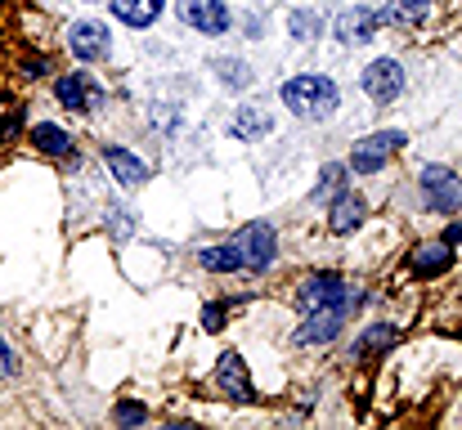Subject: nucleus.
<instances>
[{
  "label": "nucleus",
  "instance_id": "1",
  "mask_svg": "<svg viewBox=\"0 0 462 430\" xmlns=\"http://www.w3.org/2000/svg\"><path fill=\"white\" fill-rule=\"evenodd\" d=\"M283 104L301 117V122H328L337 113V86L319 72H306V77H292L283 86Z\"/></svg>",
  "mask_w": 462,
  "mask_h": 430
},
{
  "label": "nucleus",
  "instance_id": "2",
  "mask_svg": "<svg viewBox=\"0 0 462 430\" xmlns=\"http://www.w3.org/2000/svg\"><path fill=\"white\" fill-rule=\"evenodd\" d=\"M54 99L68 113H95V108H104V86L95 81V72H63L54 81Z\"/></svg>",
  "mask_w": 462,
  "mask_h": 430
},
{
  "label": "nucleus",
  "instance_id": "3",
  "mask_svg": "<svg viewBox=\"0 0 462 430\" xmlns=\"http://www.w3.org/2000/svg\"><path fill=\"white\" fill-rule=\"evenodd\" d=\"M234 247H238V256H243V270H270L274 265V256H279V233L270 229V224H243L238 229V238H234Z\"/></svg>",
  "mask_w": 462,
  "mask_h": 430
},
{
  "label": "nucleus",
  "instance_id": "4",
  "mask_svg": "<svg viewBox=\"0 0 462 430\" xmlns=\"http://www.w3.org/2000/svg\"><path fill=\"white\" fill-rule=\"evenodd\" d=\"M68 50H72L81 63H104L108 50H113V32H108V23H99V18H81V23H72V27H68Z\"/></svg>",
  "mask_w": 462,
  "mask_h": 430
},
{
  "label": "nucleus",
  "instance_id": "5",
  "mask_svg": "<svg viewBox=\"0 0 462 430\" xmlns=\"http://www.w3.org/2000/svg\"><path fill=\"white\" fill-rule=\"evenodd\" d=\"M418 184H422V197H427L431 211L454 215V211L462 206V184H458V175H454L449 166H427Z\"/></svg>",
  "mask_w": 462,
  "mask_h": 430
},
{
  "label": "nucleus",
  "instance_id": "6",
  "mask_svg": "<svg viewBox=\"0 0 462 430\" xmlns=\"http://www.w3.org/2000/svg\"><path fill=\"white\" fill-rule=\"evenodd\" d=\"M359 296H355V287L346 283V279H337V274H310L301 291H297V305L301 309H323V305H355Z\"/></svg>",
  "mask_w": 462,
  "mask_h": 430
},
{
  "label": "nucleus",
  "instance_id": "7",
  "mask_svg": "<svg viewBox=\"0 0 462 430\" xmlns=\"http://www.w3.org/2000/svg\"><path fill=\"white\" fill-rule=\"evenodd\" d=\"M400 148H404V131L368 135V140L355 143V152H350V170H359V175H377V170L386 166V157H391V152H400Z\"/></svg>",
  "mask_w": 462,
  "mask_h": 430
},
{
  "label": "nucleus",
  "instance_id": "8",
  "mask_svg": "<svg viewBox=\"0 0 462 430\" xmlns=\"http://www.w3.org/2000/svg\"><path fill=\"white\" fill-rule=\"evenodd\" d=\"M180 18H184V27H193L202 36H225L234 23L225 0H180Z\"/></svg>",
  "mask_w": 462,
  "mask_h": 430
},
{
  "label": "nucleus",
  "instance_id": "9",
  "mask_svg": "<svg viewBox=\"0 0 462 430\" xmlns=\"http://www.w3.org/2000/svg\"><path fill=\"white\" fill-rule=\"evenodd\" d=\"M350 309H355V305H323V309H306L310 318L297 327V345H328V341L341 332V323L350 318Z\"/></svg>",
  "mask_w": 462,
  "mask_h": 430
},
{
  "label": "nucleus",
  "instance_id": "10",
  "mask_svg": "<svg viewBox=\"0 0 462 430\" xmlns=\"http://www.w3.org/2000/svg\"><path fill=\"white\" fill-rule=\"evenodd\" d=\"M400 90H404V72H400L395 59H373V63L364 68V95H368L373 104H395Z\"/></svg>",
  "mask_w": 462,
  "mask_h": 430
},
{
  "label": "nucleus",
  "instance_id": "11",
  "mask_svg": "<svg viewBox=\"0 0 462 430\" xmlns=\"http://www.w3.org/2000/svg\"><path fill=\"white\" fill-rule=\"evenodd\" d=\"M216 386H220L229 399H238V404H252V399H256L252 377H247V363H243L238 350H225V354L216 359Z\"/></svg>",
  "mask_w": 462,
  "mask_h": 430
},
{
  "label": "nucleus",
  "instance_id": "12",
  "mask_svg": "<svg viewBox=\"0 0 462 430\" xmlns=\"http://www.w3.org/2000/svg\"><path fill=\"white\" fill-rule=\"evenodd\" d=\"M377 23H382V14H377V9L355 5V9H346V14L337 18V41H341V45H364V41H373Z\"/></svg>",
  "mask_w": 462,
  "mask_h": 430
},
{
  "label": "nucleus",
  "instance_id": "13",
  "mask_svg": "<svg viewBox=\"0 0 462 430\" xmlns=\"http://www.w3.org/2000/svg\"><path fill=\"white\" fill-rule=\"evenodd\" d=\"M104 161H108V170H113V179H117L122 188H140V184L149 179V166H144L135 152L117 148V143H108V148H104Z\"/></svg>",
  "mask_w": 462,
  "mask_h": 430
},
{
  "label": "nucleus",
  "instance_id": "14",
  "mask_svg": "<svg viewBox=\"0 0 462 430\" xmlns=\"http://www.w3.org/2000/svg\"><path fill=\"white\" fill-rule=\"evenodd\" d=\"M364 215H368V206H364V197L359 193H337L332 197V215H328V229L332 233H355L359 224H364Z\"/></svg>",
  "mask_w": 462,
  "mask_h": 430
},
{
  "label": "nucleus",
  "instance_id": "15",
  "mask_svg": "<svg viewBox=\"0 0 462 430\" xmlns=\"http://www.w3.org/2000/svg\"><path fill=\"white\" fill-rule=\"evenodd\" d=\"M270 126H274V122H270V113H265V108H256V104H247V108H238V113H234V122H229V135L247 143V140H261Z\"/></svg>",
  "mask_w": 462,
  "mask_h": 430
},
{
  "label": "nucleus",
  "instance_id": "16",
  "mask_svg": "<svg viewBox=\"0 0 462 430\" xmlns=\"http://www.w3.org/2000/svg\"><path fill=\"white\" fill-rule=\"evenodd\" d=\"M108 5L126 27H153L162 14V0H108Z\"/></svg>",
  "mask_w": 462,
  "mask_h": 430
},
{
  "label": "nucleus",
  "instance_id": "17",
  "mask_svg": "<svg viewBox=\"0 0 462 430\" xmlns=\"http://www.w3.org/2000/svg\"><path fill=\"white\" fill-rule=\"evenodd\" d=\"M32 143H36L45 157H68V152H72V135L59 131V126H50V122H41V126L32 131Z\"/></svg>",
  "mask_w": 462,
  "mask_h": 430
},
{
  "label": "nucleus",
  "instance_id": "18",
  "mask_svg": "<svg viewBox=\"0 0 462 430\" xmlns=\"http://www.w3.org/2000/svg\"><path fill=\"white\" fill-rule=\"evenodd\" d=\"M198 261H202V270H211V274H238V270H243L238 247H202Z\"/></svg>",
  "mask_w": 462,
  "mask_h": 430
},
{
  "label": "nucleus",
  "instance_id": "19",
  "mask_svg": "<svg viewBox=\"0 0 462 430\" xmlns=\"http://www.w3.org/2000/svg\"><path fill=\"white\" fill-rule=\"evenodd\" d=\"M454 265V252L440 242V247H422L418 256H413V270L422 274V279H436V274H445Z\"/></svg>",
  "mask_w": 462,
  "mask_h": 430
},
{
  "label": "nucleus",
  "instance_id": "20",
  "mask_svg": "<svg viewBox=\"0 0 462 430\" xmlns=\"http://www.w3.org/2000/svg\"><path fill=\"white\" fill-rule=\"evenodd\" d=\"M216 72H220V86L225 90H247L252 86V68L243 59H216Z\"/></svg>",
  "mask_w": 462,
  "mask_h": 430
},
{
  "label": "nucleus",
  "instance_id": "21",
  "mask_svg": "<svg viewBox=\"0 0 462 430\" xmlns=\"http://www.w3.org/2000/svg\"><path fill=\"white\" fill-rule=\"evenodd\" d=\"M427 9H431V0H400V5L391 9V18H395V23H404V27H413V23H422V18H427Z\"/></svg>",
  "mask_w": 462,
  "mask_h": 430
},
{
  "label": "nucleus",
  "instance_id": "22",
  "mask_svg": "<svg viewBox=\"0 0 462 430\" xmlns=\"http://www.w3.org/2000/svg\"><path fill=\"white\" fill-rule=\"evenodd\" d=\"M341 175H346V166H337V161H332V166H323V179H319V188H314L310 197H314V202H328V197L341 188Z\"/></svg>",
  "mask_w": 462,
  "mask_h": 430
},
{
  "label": "nucleus",
  "instance_id": "23",
  "mask_svg": "<svg viewBox=\"0 0 462 430\" xmlns=\"http://www.w3.org/2000/svg\"><path fill=\"white\" fill-rule=\"evenodd\" d=\"M391 341H395V327H373V332H368V336H364V341L350 350V354H355V359H364L368 350H386Z\"/></svg>",
  "mask_w": 462,
  "mask_h": 430
},
{
  "label": "nucleus",
  "instance_id": "24",
  "mask_svg": "<svg viewBox=\"0 0 462 430\" xmlns=\"http://www.w3.org/2000/svg\"><path fill=\"white\" fill-rule=\"evenodd\" d=\"M292 36H297V41H314V36H319V14L297 9V14H292Z\"/></svg>",
  "mask_w": 462,
  "mask_h": 430
},
{
  "label": "nucleus",
  "instance_id": "25",
  "mask_svg": "<svg viewBox=\"0 0 462 430\" xmlns=\"http://www.w3.org/2000/svg\"><path fill=\"white\" fill-rule=\"evenodd\" d=\"M144 422V408L140 404H122L117 408V426H140Z\"/></svg>",
  "mask_w": 462,
  "mask_h": 430
},
{
  "label": "nucleus",
  "instance_id": "26",
  "mask_svg": "<svg viewBox=\"0 0 462 430\" xmlns=\"http://www.w3.org/2000/svg\"><path fill=\"white\" fill-rule=\"evenodd\" d=\"M220 318H225V305H207V309H202V323H207V332H220V327H225Z\"/></svg>",
  "mask_w": 462,
  "mask_h": 430
},
{
  "label": "nucleus",
  "instance_id": "27",
  "mask_svg": "<svg viewBox=\"0 0 462 430\" xmlns=\"http://www.w3.org/2000/svg\"><path fill=\"white\" fill-rule=\"evenodd\" d=\"M18 372V359H14V350L0 341V377H14Z\"/></svg>",
  "mask_w": 462,
  "mask_h": 430
},
{
  "label": "nucleus",
  "instance_id": "28",
  "mask_svg": "<svg viewBox=\"0 0 462 430\" xmlns=\"http://www.w3.org/2000/svg\"><path fill=\"white\" fill-rule=\"evenodd\" d=\"M462 242V224H449V229H445V247H458Z\"/></svg>",
  "mask_w": 462,
  "mask_h": 430
}]
</instances>
